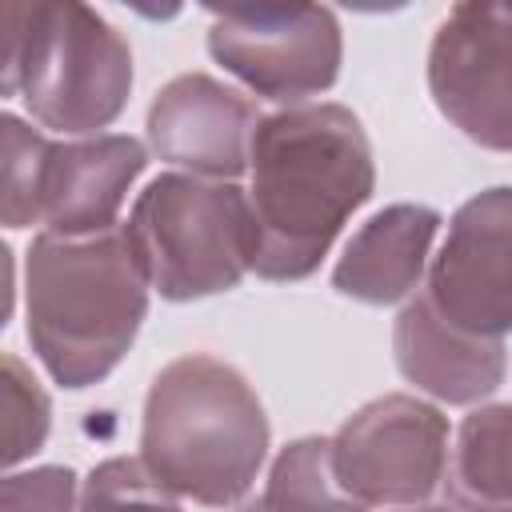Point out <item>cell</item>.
I'll use <instances>...</instances> for the list:
<instances>
[{
    "mask_svg": "<svg viewBox=\"0 0 512 512\" xmlns=\"http://www.w3.org/2000/svg\"><path fill=\"white\" fill-rule=\"evenodd\" d=\"M252 260L264 280H300L372 196V148L340 104H296L264 116L248 140Z\"/></svg>",
    "mask_w": 512,
    "mask_h": 512,
    "instance_id": "obj_1",
    "label": "cell"
},
{
    "mask_svg": "<svg viewBox=\"0 0 512 512\" xmlns=\"http://www.w3.org/2000/svg\"><path fill=\"white\" fill-rule=\"evenodd\" d=\"M268 452V420L252 384L224 360L192 352L148 388L140 468L176 496L208 508L240 500Z\"/></svg>",
    "mask_w": 512,
    "mask_h": 512,
    "instance_id": "obj_2",
    "label": "cell"
},
{
    "mask_svg": "<svg viewBox=\"0 0 512 512\" xmlns=\"http://www.w3.org/2000/svg\"><path fill=\"white\" fill-rule=\"evenodd\" d=\"M148 284L124 232L56 236L28 248V340L64 388L104 380L140 332Z\"/></svg>",
    "mask_w": 512,
    "mask_h": 512,
    "instance_id": "obj_3",
    "label": "cell"
},
{
    "mask_svg": "<svg viewBox=\"0 0 512 512\" xmlns=\"http://www.w3.org/2000/svg\"><path fill=\"white\" fill-rule=\"evenodd\" d=\"M124 244L144 284L168 300L228 292L252 260L248 196L232 180L164 172L132 204Z\"/></svg>",
    "mask_w": 512,
    "mask_h": 512,
    "instance_id": "obj_4",
    "label": "cell"
},
{
    "mask_svg": "<svg viewBox=\"0 0 512 512\" xmlns=\"http://www.w3.org/2000/svg\"><path fill=\"white\" fill-rule=\"evenodd\" d=\"M132 88L124 36L88 4H40L24 52L20 92L28 112L56 132L112 124Z\"/></svg>",
    "mask_w": 512,
    "mask_h": 512,
    "instance_id": "obj_5",
    "label": "cell"
},
{
    "mask_svg": "<svg viewBox=\"0 0 512 512\" xmlns=\"http://www.w3.org/2000/svg\"><path fill=\"white\" fill-rule=\"evenodd\" d=\"M448 420L412 396L364 404L328 440V472L360 508H412L444 480Z\"/></svg>",
    "mask_w": 512,
    "mask_h": 512,
    "instance_id": "obj_6",
    "label": "cell"
},
{
    "mask_svg": "<svg viewBox=\"0 0 512 512\" xmlns=\"http://www.w3.org/2000/svg\"><path fill=\"white\" fill-rule=\"evenodd\" d=\"M208 48L264 100H308L340 72V28L320 4L216 8Z\"/></svg>",
    "mask_w": 512,
    "mask_h": 512,
    "instance_id": "obj_7",
    "label": "cell"
},
{
    "mask_svg": "<svg viewBox=\"0 0 512 512\" xmlns=\"http://www.w3.org/2000/svg\"><path fill=\"white\" fill-rule=\"evenodd\" d=\"M420 308L456 336L504 340L512 324V196L488 188L468 200L432 260Z\"/></svg>",
    "mask_w": 512,
    "mask_h": 512,
    "instance_id": "obj_8",
    "label": "cell"
},
{
    "mask_svg": "<svg viewBox=\"0 0 512 512\" xmlns=\"http://www.w3.org/2000/svg\"><path fill=\"white\" fill-rule=\"evenodd\" d=\"M428 84L440 112L476 144L512 140V16L504 4H456L436 28Z\"/></svg>",
    "mask_w": 512,
    "mask_h": 512,
    "instance_id": "obj_9",
    "label": "cell"
},
{
    "mask_svg": "<svg viewBox=\"0 0 512 512\" xmlns=\"http://www.w3.org/2000/svg\"><path fill=\"white\" fill-rule=\"evenodd\" d=\"M256 124L260 112L248 96L200 72L176 76L148 108V140L156 156L220 180L248 168V140Z\"/></svg>",
    "mask_w": 512,
    "mask_h": 512,
    "instance_id": "obj_10",
    "label": "cell"
},
{
    "mask_svg": "<svg viewBox=\"0 0 512 512\" xmlns=\"http://www.w3.org/2000/svg\"><path fill=\"white\" fill-rule=\"evenodd\" d=\"M148 152L136 136H96L76 144H52L44 164L40 220L56 236L108 232L128 184L144 172Z\"/></svg>",
    "mask_w": 512,
    "mask_h": 512,
    "instance_id": "obj_11",
    "label": "cell"
},
{
    "mask_svg": "<svg viewBox=\"0 0 512 512\" xmlns=\"http://www.w3.org/2000/svg\"><path fill=\"white\" fill-rule=\"evenodd\" d=\"M440 216L424 204H392L376 212L344 248L332 284L364 304H392L408 296L424 272Z\"/></svg>",
    "mask_w": 512,
    "mask_h": 512,
    "instance_id": "obj_12",
    "label": "cell"
},
{
    "mask_svg": "<svg viewBox=\"0 0 512 512\" xmlns=\"http://www.w3.org/2000/svg\"><path fill=\"white\" fill-rule=\"evenodd\" d=\"M396 364L424 392L448 404H472L504 380V340H468L436 324L420 300L396 320Z\"/></svg>",
    "mask_w": 512,
    "mask_h": 512,
    "instance_id": "obj_13",
    "label": "cell"
},
{
    "mask_svg": "<svg viewBox=\"0 0 512 512\" xmlns=\"http://www.w3.org/2000/svg\"><path fill=\"white\" fill-rule=\"evenodd\" d=\"M508 408L492 404L472 412L444 460V484L460 512H508Z\"/></svg>",
    "mask_w": 512,
    "mask_h": 512,
    "instance_id": "obj_14",
    "label": "cell"
},
{
    "mask_svg": "<svg viewBox=\"0 0 512 512\" xmlns=\"http://www.w3.org/2000/svg\"><path fill=\"white\" fill-rule=\"evenodd\" d=\"M240 512H368L360 504H352L332 472H328V440H296L288 444L272 472H268V488L248 500Z\"/></svg>",
    "mask_w": 512,
    "mask_h": 512,
    "instance_id": "obj_15",
    "label": "cell"
},
{
    "mask_svg": "<svg viewBox=\"0 0 512 512\" xmlns=\"http://www.w3.org/2000/svg\"><path fill=\"white\" fill-rule=\"evenodd\" d=\"M48 152H52V140L44 132L0 112V224L8 228L40 224Z\"/></svg>",
    "mask_w": 512,
    "mask_h": 512,
    "instance_id": "obj_16",
    "label": "cell"
},
{
    "mask_svg": "<svg viewBox=\"0 0 512 512\" xmlns=\"http://www.w3.org/2000/svg\"><path fill=\"white\" fill-rule=\"evenodd\" d=\"M52 404L16 356H0V472L40 452Z\"/></svg>",
    "mask_w": 512,
    "mask_h": 512,
    "instance_id": "obj_17",
    "label": "cell"
},
{
    "mask_svg": "<svg viewBox=\"0 0 512 512\" xmlns=\"http://www.w3.org/2000/svg\"><path fill=\"white\" fill-rule=\"evenodd\" d=\"M80 512H180L176 500L140 468V460L116 456L92 468L80 488Z\"/></svg>",
    "mask_w": 512,
    "mask_h": 512,
    "instance_id": "obj_18",
    "label": "cell"
},
{
    "mask_svg": "<svg viewBox=\"0 0 512 512\" xmlns=\"http://www.w3.org/2000/svg\"><path fill=\"white\" fill-rule=\"evenodd\" d=\"M72 468H36L0 476V512H72Z\"/></svg>",
    "mask_w": 512,
    "mask_h": 512,
    "instance_id": "obj_19",
    "label": "cell"
},
{
    "mask_svg": "<svg viewBox=\"0 0 512 512\" xmlns=\"http://www.w3.org/2000/svg\"><path fill=\"white\" fill-rule=\"evenodd\" d=\"M40 4H0V100L20 92L24 52Z\"/></svg>",
    "mask_w": 512,
    "mask_h": 512,
    "instance_id": "obj_20",
    "label": "cell"
},
{
    "mask_svg": "<svg viewBox=\"0 0 512 512\" xmlns=\"http://www.w3.org/2000/svg\"><path fill=\"white\" fill-rule=\"evenodd\" d=\"M12 316V252L8 244H0V328Z\"/></svg>",
    "mask_w": 512,
    "mask_h": 512,
    "instance_id": "obj_21",
    "label": "cell"
},
{
    "mask_svg": "<svg viewBox=\"0 0 512 512\" xmlns=\"http://www.w3.org/2000/svg\"><path fill=\"white\" fill-rule=\"evenodd\" d=\"M420 512H448V508H420Z\"/></svg>",
    "mask_w": 512,
    "mask_h": 512,
    "instance_id": "obj_22",
    "label": "cell"
}]
</instances>
